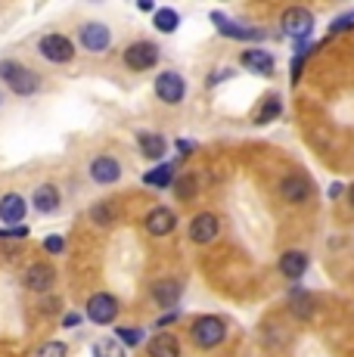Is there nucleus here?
<instances>
[{
	"label": "nucleus",
	"instance_id": "1",
	"mask_svg": "<svg viewBox=\"0 0 354 357\" xmlns=\"http://www.w3.org/2000/svg\"><path fill=\"white\" fill-rule=\"evenodd\" d=\"M0 78L6 81V87H10L16 97H29V93H35L40 87L38 75L31 72V68L13 63V59H10V63H0Z\"/></svg>",
	"mask_w": 354,
	"mask_h": 357
},
{
	"label": "nucleus",
	"instance_id": "2",
	"mask_svg": "<svg viewBox=\"0 0 354 357\" xmlns=\"http://www.w3.org/2000/svg\"><path fill=\"white\" fill-rule=\"evenodd\" d=\"M280 25H283V34H289V38H295L298 44H305V40L311 38V31H314V16H311V10L289 6V10L283 13Z\"/></svg>",
	"mask_w": 354,
	"mask_h": 357
},
{
	"label": "nucleus",
	"instance_id": "3",
	"mask_svg": "<svg viewBox=\"0 0 354 357\" xmlns=\"http://www.w3.org/2000/svg\"><path fill=\"white\" fill-rule=\"evenodd\" d=\"M224 335H227V326H224L221 317H199L193 324V342L199 348H215L224 342Z\"/></svg>",
	"mask_w": 354,
	"mask_h": 357
},
{
	"label": "nucleus",
	"instance_id": "4",
	"mask_svg": "<svg viewBox=\"0 0 354 357\" xmlns=\"http://www.w3.org/2000/svg\"><path fill=\"white\" fill-rule=\"evenodd\" d=\"M40 56L47 59V63H69L75 56V47L69 38H63V34H44L38 44Z\"/></svg>",
	"mask_w": 354,
	"mask_h": 357
},
{
	"label": "nucleus",
	"instance_id": "5",
	"mask_svg": "<svg viewBox=\"0 0 354 357\" xmlns=\"http://www.w3.org/2000/svg\"><path fill=\"white\" fill-rule=\"evenodd\" d=\"M125 63L134 72H146V68H153L159 63V47L149 44V40H137V44H131L125 50Z\"/></svg>",
	"mask_w": 354,
	"mask_h": 357
},
{
	"label": "nucleus",
	"instance_id": "6",
	"mask_svg": "<svg viewBox=\"0 0 354 357\" xmlns=\"http://www.w3.org/2000/svg\"><path fill=\"white\" fill-rule=\"evenodd\" d=\"M183 93H187V84H183V78L177 72H162L155 78V97L168 102V106H177L183 100Z\"/></svg>",
	"mask_w": 354,
	"mask_h": 357
},
{
	"label": "nucleus",
	"instance_id": "7",
	"mask_svg": "<svg viewBox=\"0 0 354 357\" xmlns=\"http://www.w3.org/2000/svg\"><path fill=\"white\" fill-rule=\"evenodd\" d=\"M118 317V301L112 298V295H106V292H100V295H93L91 301H87V320L91 324H112V320Z\"/></svg>",
	"mask_w": 354,
	"mask_h": 357
},
{
	"label": "nucleus",
	"instance_id": "8",
	"mask_svg": "<svg viewBox=\"0 0 354 357\" xmlns=\"http://www.w3.org/2000/svg\"><path fill=\"white\" fill-rule=\"evenodd\" d=\"M212 22L217 25V31L227 34V38H236V40H264V31L261 29L240 25V22H233V19H227L224 13H212Z\"/></svg>",
	"mask_w": 354,
	"mask_h": 357
},
{
	"label": "nucleus",
	"instance_id": "9",
	"mask_svg": "<svg viewBox=\"0 0 354 357\" xmlns=\"http://www.w3.org/2000/svg\"><path fill=\"white\" fill-rule=\"evenodd\" d=\"M118 177H121V165H118V159H112V155H97V159L91 162V181L93 183L109 187V183H115Z\"/></svg>",
	"mask_w": 354,
	"mask_h": 357
},
{
	"label": "nucleus",
	"instance_id": "10",
	"mask_svg": "<svg viewBox=\"0 0 354 357\" xmlns=\"http://www.w3.org/2000/svg\"><path fill=\"white\" fill-rule=\"evenodd\" d=\"M109 40H112V34L103 22H87L84 29H81V47L91 53H103L109 47Z\"/></svg>",
	"mask_w": 354,
	"mask_h": 357
},
{
	"label": "nucleus",
	"instance_id": "11",
	"mask_svg": "<svg viewBox=\"0 0 354 357\" xmlns=\"http://www.w3.org/2000/svg\"><path fill=\"white\" fill-rule=\"evenodd\" d=\"M217 227H221V224H217V218L212 215V211H202V215H196L193 224H190V239L199 243V245H206L217 236Z\"/></svg>",
	"mask_w": 354,
	"mask_h": 357
},
{
	"label": "nucleus",
	"instance_id": "12",
	"mask_svg": "<svg viewBox=\"0 0 354 357\" xmlns=\"http://www.w3.org/2000/svg\"><path fill=\"white\" fill-rule=\"evenodd\" d=\"M143 224H146V230L153 233V236H168V233L174 230L177 218H174V211H171V208H162V205H159V208L149 211L146 221H143Z\"/></svg>",
	"mask_w": 354,
	"mask_h": 357
},
{
	"label": "nucleus",
	"instance_id": "13",
	"mask_svg": "<svg viewBox=\"0 0 354 357\" xmlns=\"http://www.w3.org/2000/svg\"><path fill=\"white\" fill-rule=\"evenodd\" d=\"M280 196L286 199V202H292V205H298V202H305V199L311 196V183L305 181L302 174H292V177H283V183H280Z\"/></svg>",
	"mask_w": 354,
	"mask_h": 357
},
{
	"label": "nucleus",
	"instance_id": "14",
	"mask_svg": "<svg viewBox=\"0 0 354 357\" xmlns=\"http://www.w3.org/2000/svg\"><path fill=\"white\" fill-rule=\"evenodd\" d=\"M149 295L159 307H177V298H180V286L174 280H159V283L149 286Z\"/></svg>",
	"mask_w": 354,
	"mask_h": 357
},
{
	"label": "nucleus",
	"instance_id": "15",
	"mask_svg": "<svg viewBox=\"0 0 354 357\" xmlns=\"http://www.w3.org/2000/svg\"><path fill=\"white\" fill-rule=\"evenodd\" d=\"M53 280H56V271L47 264H35V267H29V273H25V286H29L31 292H47L53 286Z\"/></svg>",
	"mask_w": 354,
	"mask_h": 357
},
{
	"label": "nucleus",
	"instance_id": "16",
	"mask_svg": "<svg viewBox=\"0 0 354 357\" xmlns=\"http://www.w3.org/2000/svg\"><path fill=\"white\" fill-rule=\"evenodd\" d=\"M31 205H35L40 215H50V211L59 208V190L53 183H40L35 193H31Z\"/></svg>",
	"mask_w": 354,
	"mask_h": 357
},
{
	"label": "nucleus",
	"instance_id": "17",
	"mask_svg": "<svg viewBox=\"0 0 354 357\" xmlns=\"http://www.w3.org/2000/svg\"><path fill=\"white\" fill-rule=\"evenodd\" d=\"M243 66H246L252 75L268 78V75L274 72V56H270L268 50H246V53H243Z\"/></svg>",
	"mask_w": 354,
	"mask_h": 357
},
{
	"label": "nucleus",
	"instance_id": "18",
	"mask_svg": "<svg viewBox=\"0 0 354 357\" xmlns=\"http://www.w3.org/2000/svg\"><path fill=\"white\" fill-rule=\"evenodd\" d=\"M25 218V199L19 193H6L0 199V221L3 224H19Z\"/></svg>",
	"mask_w": 354,
	"mask_h": 357
},
{
	"label": "nucleus",
	"instance_id": "19",
	"mask_svg": "<svg viewBox=\"0 0 354 357\" xmlns=\"http://www.w3.org/2000/svg\"><path fill=\"white\" fill-rule=\"evenodd\" d=\"M149 357H180V339L171 333H159L149 342Z\"/></svg>",
	"mask_w": 354,
	"mask_h": 357
},
{
	"label": "nucleus",
	"instance_id": "20",
	"mask_svg": "<svg viewBox=\"0 0 354 357\" xmlns=\"http://www.w3.org/2000/svg\"><path fill=\"white\" fill-rule=\"evenodd\" d=\"M305 271H308V255H305V252H286V255L280 258V273L283 277L298 280Z\"/></svg>",
	"mask_w": 354,
	"mask_h": 357
},
{
	"label": "nucleus",
	"instance_id": "21",
	"mask_svg": "<svg viewBox=\"0 0 354 357\" xmlns=\"http://www.w3.org/2000/svg\"><path fill=\"white\" fill-rule=\"evenodd\" d=\"M137 146H140V153L146 155V159H162L165 149H168V143H165V137L162 134H140Z\"/></svg>",
	"mask_w": 354,
	"mask_h": 357
},
{
	"label": "nucleus",
	"instance_id": "22",
	"mask_svg": "<svg viewBox=\"0 0 354 357\" xmlns=\"http://www.w3.org/2000/svg\"><path fill=\"white\" fill-rule=\"evenodd\" d=\"M280 112H283V100L277 97V93H268L264 102H261V109L255 112V125H270Z\"/></svg>",
	"mask_w": 354,
	"mask_h": 357
},
{
	"label": "nucleus",
	"instance_id": "23",
	"mask_svg": "<svg viewBox=\"0 0 354 357\" xmlns=\"http://www.w3.org/2000/svg\"><path fill=\"white\" fill-rule=\"evenodd\" d=\"M153 25L162 34H171V31H177V25H180V16H177V10H171V6H162V10H155Z\"/></svg>",
	"mask_w": 354,
	"mask_h": 357
},
{
	"label": "nucleus",
	"instance_id": "24",
	"mask_svg": "<svg viewBox=\"0 0 354 357\" xmlns=\"http://www.w3.org/2000/svg\"><path fill=\"white\" fill-rule=\"evenodd\" d=\"M143 183H149V187H171L174 183V168L171 165H159V168H153L149 174H143Z\"/></svg>",
	"mask_w": 354,
	"mask_h": 357
},
{
	"label": "nucleus",
	"instance_id": "25",
	"mask_svg": "<svg viewBox=\"0 0 354 357\" xmlns=\"http://www.w3.org/2000/svg\"><path fill=\"white\" fill-rule=\"evenodd\" d=\"M196 190H199V177L196 174H180L174 181V193H177V199H183V202H190V199L196 196Z\"/></svg>",
	"mask_w": 354,
	"mask_h": 357
},
{
	"label": "nucleus",
	"instance_id": "26",
	"mask_svg": "<svg viewBox=\"0 0 354 357\" xmlns=\"http://www.w3.org/2000/svg\"><path fill=\"white\" fill-rule=\"evenodd\" d=\"M289 307H292V314H295V317H302V320L311 317V298L305 292H292Z\"/></svg>",
	"mask_w": 354,
	"mask_h": 357
},
{
	"label": "nucleus",
	"instance_id": "27",
	"mask_svg": "<svg viewBox=\"0 0 354 357\" xmlns=\"http://www.w3.org/2000/svg\"><path fill=\"white\" fill-rule=\"evenodd\" d=\"M93 357H125V348H121L115 339H109V342H100V345L93 348Z\"/></svg>",
	"mask_w": 354,
	"mask_h": 357
},
{
	"label": "nucleus",
	"instance_id": "28",
	"mask_svg": "<svg viewBox=\"0 0 354 357\" xmlns=\"http://www.w3.org/2000/svg\"><path fill=\"white\" fill-rule=\"evenodd\" d=\"M91 218H93V224H112L115 221V211H112V205H93L91 208Z\"/></svg>",
	"mask_w": 354,
	"mask_h": 357
},
{
	"label": "nucleus",
	"instance_id": "29",
	"mask_svg": "<svg viewBox=\"0 0 354 357\" xmlns=\"http://www.w3.org/2000/svg\"><path fill=\"white\" fill-rule=\"evenodd\" d=\"M35 357H69V351H66L63 342H47L44 348H38Z\"/></svg>",
	"mask_w": 354,
	"mask_h": 357
},
{
	"label": "nucleus",
	"instance_id": "30",
	"mask_svg": "<svg viewBox=\"0 0 354 357\" xmlns=\"http://www.w3.org/2000/svg\"><path fill=\"white\" fill-rule=\"evenodd\" d=\"M115 335H118L121 345H140V342H143V333H140V329H128V326H121Z\"/></svg>",
	"mask_w": 354,
	"mask_h": 357
},
{
	"label": "nucleus",
	"instance_id": "31",
	"mask_svg": "<svg viewBox=\"0 0 354 357\" xmlns=\"http://www.w3.org/2000/svg\"><path fill=\"white\" fill-rule=\"evenodd\" d=\"M348 29H354V10L351 13H345V16H339L336 22H332V34H339V31H348Z\"/></svg>",
	"mask_w": 354,
	"mask_h": 357
},
{
	"label": "nucleus",
	"instance_id": "32",
	"mask_svg": "<svg viewBox=\"0 0 354 357\" xmlns=\"http://www.w3.org/2000/svg\"><path fill=\"white\" fill-rule=\"evenodd\" d=\"M44 249L50 252V255H59V252L66 249V239H63V236H47V239H44Z\"/></svg>",
	"mask_w": 354,
	"mask_h": 357
},
{
	"label": "nucleus",
	"instance_id": "33",
	"mask_svg": "<svg viewBox=\"0 0 354 357\" xmlns=\"http://www.w3.org/2000/svg\"><path fill=\"white\" fill-rule=\"evenodd\" d=\"M63 326L66 329H75V326H81V314H66V317H63Z\"/></svg>",
	"mask_w": 354,
	"mask_h": 357
},
{
	"label": "nucleus",
	"instance_id": "34",
	"mask_svg": "<svg viewBox=\"0 0 354 357\" xmlns=\"http://www.w3.org/2000/svg\"><path fill=\"white\" fill-rule=\"evenodd\" d=\"M177 149H180V155H190V153H193V143H190V140H180V143H177Z\"/></svg>",
	"mask_w": 354,
	"mask_h": 357
},
{
	"label": "nucleus",
	"instance_id": "35",
	"mask_svg": "<svg viewBox=\"0 0 354 357\" xmlns=\"http://www.w3.org/2000/svg\"><path fill=\"white\" fill-rule=\"evenodd\" d=\"M224 78H230V68H217L215 78H212V84H217V81H224Z\"/></svg>",
	"mask_w": 354,
	"mask_h": 357
},
{
	"label": "nucleus",
	"instance_id": "36",
	"mask_svg": "<svg viewBox=\"0 0 354 357\" xmlns=\"http://www.w3.org/2000/svg\"><path fill=\"white\" fill-rule=\"evenodd\" d=\"M330 196H332V199L342 196V183H332V187H330Z\"/></svg>",
	"mask_w": 354,
	"mask_h": 357
},
{
	"label": "nucleus",
	"instance_id": "37",
	"mask_svg": "<svg viewBox=\"0 0 354 357\" xmlns=\"http://www.w3.org/2000/svg\"><path fill=\"white\" fill-rule=\"evenodd\" d=\"M137 6H140V10H143V13H153V3H149V0H140V3H137Z\"/></svg>",
	"mask_w": 354,
	"mask_h": 357
},
{
	"label": "nucleus",
	"instance_id": "38",
	"mask_svg": "<svg viewBox=\"0 0 354 357\" xmlns=\"http://www.w3.org/2000/svg\"><path fill=\"white\" fill-rule=\"evenodd\" d=\"M348 199H351V205H354V183H351V190H348Z\"/></svg>",
	"mask_w": 354,
	"mask_h": 357
},
{
	"label": "nucleus",
	"instance_id": "39",
	"mask_svg": "<svg viewBox=\"0 0 354 357\" xmlns=\"http://www.w3.org/2000/svg\"><path fill=\"white\" fill-rule=\"evenodd\" d=\"M0 102H3V97H0Z\"/></svg>",
	"mask_w": 354,
	"mask_h": 357
}]
</instances>
